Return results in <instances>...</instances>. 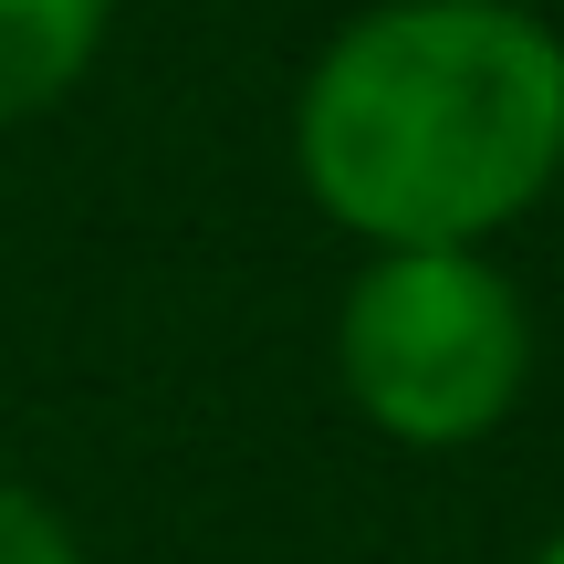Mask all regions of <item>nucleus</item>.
<instances>
[{
	"instance_id": "nucleus-4",
	"label": "nucleus",
	"mask_w": 564,
	"mask_h": 564,
	"mask_svg": "<svg viewBox=\"0 0 564 564\" xmlns=\"http://www.w3.org/2000/svg\"><path fill=\"white\" fill-rule=\"evenodd\" d=\"M0 564H84V544H74V523H63L42 491L0 481Z\"/></svg>"
},
{
	"instance_id": "nucleus-3",
	"label": "nucleus",
	"mask_w": 564,
	"mask_h": 564,
	"mask_svg": "<svg viewBox=\"0 0 564 564\" xmlns=\"http://www.w3.org/2000/svg\"><path fill=\"white\" fill-rule=\"evenodd\" d=\"M116 0H0V126H32L95 74Z\"/></svg>"
},
{
	"instance_id": "nucleus-5",
	"label": "nucleus",
	"mask_w": 564,
	"mask_h": 564,
	"mask_svg": "<svg viewBox=\"0 0 564 564\" xmlns=\"http://www.w3.org/2000/svg\"><path fill=\"white\" fill-rule=\"evenodd\" d=\"M533 564H564V523H554V533H544V554H533Z\"/></svg>"
},
{
	"instance_id": "nucleus-2",
	"label": "nucleus",
	"mask_w": 564,
	"mask_h": 564,
	"mask_svg": "<svg viewBox=\"0 0 564 564\" xmlns=\"http://www.w3.org/2000/svg\"><path fill=\"white\" fill-rule=\"evenodd\" d=\"M335 377L398 449H481L523 408L533 314L491 251H366L335 303Z\"/></svg>"
},
{
	"instance_id": "nucleus-1",
	"label": "nucleus",
	"mask_w": 564,
	"mask_h": 564,
	"mask_svg": "<svg viewBox=\"0 0 564 564\" xmlns=\"http://www.w3.org/2000/svg\"><path fill=\"white\" fill-rule=\"evenodd\" d=\"M293 178L366 251H481L564 178V32L523 0H377L293 95Z\"/></svg>"
}]
</instances>
